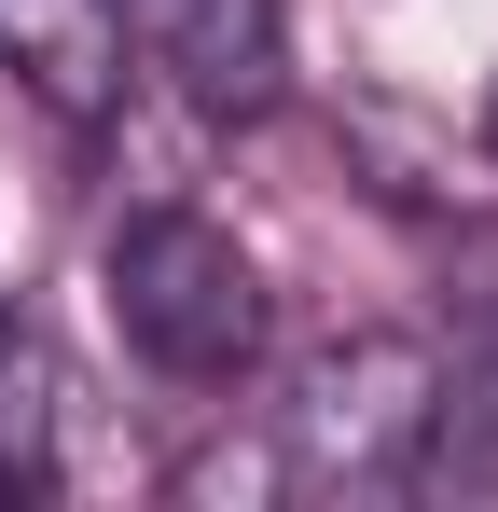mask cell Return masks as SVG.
<instances>
[{"instance_id": "obj_5", "label": "cell", "mask_w": 498, "mask_h": 512, "mask_svg": "<svg viewBox=\"0 0 498 512\" xmlns=\"http://www.w3.org/2000/svg\"><path fill=\"white\" fill-rule=\"evenodd\" d=\"M56 485V402H42V346L0 319V499Z\"/></svg>"}, {"instance_id": "obj_4", "label": "cell", "mask_w": 498, "mask_h": 512, "mask_svg": "<svg viewBox=\"0 0 498 512\" xmlns=\"http://www.w3.org/2000/svg\"><path fill=\"white\" fill-rule=\"evenodd\" d=\"M125 0H0V70L28 97H56L70 125H111L125 111Z\"/></svg>"}, {"instance_id": "obj_1", "label": "cell", "mask_w": 498, "mask_h": 512, "mask_svg": "<svg viewBox=\"0 0 498 512\" xmlns=\"http://www.w3.org/2000/svg\"><path fill=\"white\" fill-rule=\"evenodd\" d=\"M97 291H111V333L139 346L153 374H180V388H236L249 360H263V263H249L208 208L111 222Z\"/></svg>"}, {"instance_id": "obj_2", "label": "cell", "mask_w": 498, "mask_h": 512, "mask_svg": "<svg viewBox=\"0 0 498 512\" xmlns=\"http://www.w3.org/2000/svg\"><path fill=\"white\" fill-rule=\"evenodd\" d=\"M429 416H443V360L402 333H346L291 374L277 471H291V499H388L429 471Z\"/></svg>"}, {"instance_id": "obj_7", "label": "cell", "mask_w": 498, "mask_h": 512, "mask_svg": "<svg viewBox=\"0 0 498 512\" xmlns=\"http://www.w3.org/2000/svg\"><path fill=\"white\" fill-rule=\"evenodd\" d=\"M485 153H498V97H485Z\"/></svg>"}, {"instance_id": "obj_6", "label": "cell", "mask_w": 498, "mask_h": 512, "mask_svg": "<svg viewBox=\"0 0 498 512\" xmlns=\"http://www.w3.org/2000/svg\"><path fill=\"white\" fill-rule=\"evenodd\" d=\"M429 471L443 485H498V333L443 374V416H429Z\"/></svg>"}, {"instance_id": "obj_3", "label": "cell", "mask_w": 498, "mask_h": 512, "mask_svg": "<svg viewBox=\"0 0 498 512\" xmlns=\"http://www.w3.org/2000/svg\"><path fill=\"white\" fill-rule=\"evenodd\" d=\"M125 42L208 125H249V111H277V84H291V14L277 0H125Z\"/></svg>"}]
</instances>
